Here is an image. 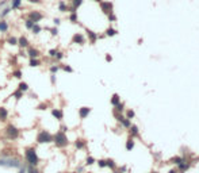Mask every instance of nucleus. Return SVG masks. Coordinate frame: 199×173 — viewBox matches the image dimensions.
<instances>
[{
  "label": "nucleus",
  "mask_w": 199,
  "mask_h": 173,
  "mask_svg": "<svg viewBox=\"0 0 199 173\" xmlns=\"http://www.w3.org/2000/svg\"><path fill=\"white\" fill-rule=\"evenodd\" d=\"M69 20L72 23H77V12H70Z\"/></svg>",
  "instance_id": "412c9836"
},
{
  "label": "nucleus",
  "mask_w": 199,
  "mask_h": 173,
  "mask_svg": "<svg viewBox=\"0 0 199 173\" xmlns=\"http://www.w3.org/2000/svg\"><path fill=\"white\" fill-rule=\"evenodd\" d=\"M56 54H57V50H54V49L49 50V55H50V57H56Z\"/></svg>",
  "instance_id": "79ce46f5"
},
{
  "label": "nucleus",
  "mask_w": 199,
  "mask_h": 173,
  "mask_svg": "<svg viewBox=\"0 0 199 173\" xmlns=\"http://www.w3.org/2000/svg\"><path fill=\"white\" fill-rule=\"evenodd\" d=\"M8 43L12 45V46H15V45H18V39H16L15 37H11V38H8Z\"/></svg>",
  "instance_id": "cd10ccee"
},
{
  "label": "nucleus",
  "mask_w": 199,
  "mask_h": 173,
  "mask_svg": "<svg viewBox=\"0 0 199 173\" xmlns=\"http://www.w3.org/2000/svg\"><path fill=\"white\" fill-rule=\"evenodd\" d=\"M57 71H58V66H50V72H51V73H57Z\"/></svg>",
  "instance_id": "a18cd8bd"
},
{
  "label": "nucleus",
  "mask_w": 199,
  "mask_h": 173,
  "mask_svg": "<svg viewBox=\"0 0 199 173\" xmlns=\"http://www.w3.org/2000/svg\"><path fill=\"white\" fill-rule=\"evenodd\" d=\"M130 129H132V131H130V133H132L133 137L138 135V127H137V126H130Z\"/></svg>",
  "instance_id": "bb28decb"
},
{
  "label": "nucleus",
  "mask_w": 199,
  "mask_h": 173,
  "mask_svg": "<svg viewBox=\"0 0 199 173\" xmlns=\"http://www.w3.org/2000/svg\"><path fill=\"white\" fill-rule=\"evenodd\" d=\"M74 146H76L77 149H83V147L86 146V143H84V142H83L81 139H77V141L74 142Z\"/></svg>",
  "instance_id": "b1692460"
},
{
  "label": "nucleus",
  "mask_w": 199,
  "mask_h": 173,
  "mask_svg": "<svg viewBox=\"0 0 199 173\" xmlns=\"http://www.w3.org/2000/svg\"><path fill=\"white\" fill-rule=\"evenodd\" d=\"M61 129H63V130H61V131H64V133H65L66 130H68V127H65V126H61Z\"/></svg>",
  "instance_id": "3c124183"
},
{
  "label": "nucleus",
  "mask_w": 199,
  "mask_h": 173,
  "mask_svg": "<svg viewBox=\"0 0 199 173\" xmlns=\"http://www.w3.org/2000/svg\"><path fill=\"white\" fill-rule=\"evenodd\" d=\"M20 3H22V0H12L11 1V10H16V8L20 7Z\"/></svg>",
  "instance_id": "dca6fc26"
},
{
  "label": "nucleus",
  "mask_w": 199,
  "mask_h": 173,
  "mask_svg": "<svg viewBox=\"0 0 199 173\" xmlns=\"http://www.w3.org/2000/svg\"><path fill=\"white\" fill-rule=\"evenodd\" d=\"M72 42H73V43H79V45H83V43L86 42V39H84L83 34H80V33H76V34L72 37Z\"/></svg>",
  "instance_id": "0eeeda50"
},
{
  "label": "nucleus",
  "mask_w": 199,
  "mask_h": 173,
  "mask_svg": "<svg viewBox=\"0 0 199 173\" xmlns=\"http://www.w3.org/2000/svg\"><path fill=\"white\" fill-rule=\"evenodd\" d=\"M133 147H134V141H133V138H129V139L126 141V149L132 150Z\"/></svg>",
  "instance_id": "6ab92c4d"
},
{
  "label": "nucleus",
  "mask_w": 199,
  "mask_h": 173,
  "mask_svg": "<svg viewBox=\"0 0 199 173\" xmlns=\"http://www.w3.org/2000/svg\"><path fill=\"white\" fill-rule=\"evenodd\" d=\"M27 53H29V55H30V58H37L39 55V51L37 50V49H34V47H29Z\"/></svg>",
  "instance_id": "9b49d317"
},
{
  "label": "nucleus",
  "mask_w": 199,
  "mask_h": 173,
  "mask_svg": "<svg viewBox=\"0 0 199 173\" xmlns=\"http://www.w3.org/2000/svg\"><path fill=\"white\" fill-rule=\"evenodd\" d=\"M90 112H91V108H90V107H81V108L79 110V115H80V118H81V119L87 118Z\"/></svg>",
  "instance_id": "6e6552de"
},
{
  "label": "nucleus",
  "mask_w": 199,
  "mask_h": 173,
  "mask_svg": "<svg viewBox=\"0 0 199 173\" xmlns=\"http://www.w3.org/2000/svg\"><path fill=\"white\" fill-rule=\"evenodd\" d=\"M7 30H8L7 22H4V20H0V31H1V33H6Z\"/></svg>",
  "instance_id": "f3484780"
},
{
  "label": "nucleus",
  "mask_w": 199,
  "mask_h": 173,
  "mask_svg": "<svg viewBox=\"0 0 199 173\" xmlns=\"http://www.w3.org/2000/svg\"><path fill=\"white\" fill-rule=\"evenodd\" d=\"M18 89L22 91V92H26V91H29L27 83H20V84H19V88H18Z\"/></svg>",
  "instance_id": "5701e85b"
},
{
  "label": "nucleus",
  "mask_w": 199,
  "mask_h": 173,
  "mask_svg": "<svg viewBox=\"0 0 199 173\" xmlns=\"http://www.w3.org/2000/svg\"><path fill=\"white\" fill-rule=\"evenodd\" d=\"M107 16H109V19L111 20V22H114V20H117V16L114 15V12H113V14H110V15H107Z\"/></svg>",
  "instance_id": "37998d69"
},
{
  "label": "nucleus",
  "mask_w": 199,
  "mask_h": 173,
  "mask_svg": "<svg viewBox=\"0 0 199 173\" xmlns=\"http://www.w3.org/2000/svg\"><path fill=\"white\" fill-rule=\"evenodd\" d=\"M10 11H11V8H4L3 12L0 14V18H4L6 15H8V14H10Z\"/></svg>",
  "instance_id": "473e14b6"
},
{
  "label": "nucleus",
  "mask_w": 199,
  "mask_h": 173,
  "mask_svg": "<svg viewBox=\"0 0 199 173\" xmlns=\"http://www.w3.org/2000/svg\"><path fill=\"white\" fill-rule=\"evenodd\" d=\"M98 165L100 166V168H106V166H107V162H106V160H99Z\"/></svg>",
  "instance_id": "f704fd0d"
},
{
  "label": "nucleus",
  "mask_w": 199,
  "mask_h": 173,
  "mask_svg": "<svg viewBox=\"0 0 199 173\" xmlns=\"http://www.w3.org/2000/svg\"><path fill=\"white\" fill-rule=\"evenodd\" d=\"M106 60H107V61H111V60H113V58H111V55H109V54H107V55H106Z\"/></svg>",
  "instance_id": "09e8293b"
},
{
  "label": "nucleus",
  "mask_w": 199,
  "mask_h": 173,
  "mask_svg": "<svg viewBox=\"0 0 199 173\" xmlns=\"http://www.w3.org/2000/svg\"><path fill=\"white\" fill-rule=\"evenodd\" d=\"M94 162H95V158L94 157H88V158H87V164H88V165H92Z\"/></svg>",
  "instance_id": "a19ab883"
},
{
  "label": "nucleus",
  "mask_w": 199,
  "mask_h": 173,
  "mask_svg": "<svg viewBox=\"0 0 199 173\" xmlns=\"http://www.w3.org/2000/svg\"><path fill=\"white\" fill-rule=\"evenodd\" d=\"M63 69H64V71H65V72H68V73H72V72H73V69H72V68H70V66H68V65H64V66H63Z\"/></svg>",
  "instance_id": "e433bc0d"
},
{
  "label": "nucleus",
  "mask_w": 199,
  "mask_h": 173,
  "mask_svg": "<svg viewBox=\"0 0 199 173\" xmlns=\"http://www.w3.org/2000/svg\"><path fill=\"white\" fill-rule=\"evenodd\" d=\"M37 142L38 143H50V142H53V135L46 130H42L37 135Z\"/></svg>",
  "instance_id": "7ed1b4c3"
},
{
  "label": "nucleus",
  "mask_w": 199,
  "mask_h": 173,
  "mask_svg": "<svg viewBox=\"0 0 199 173\" xmlns=\"http://www.w3.org/2000/svg\"><path fill=\"white\" fill-rule=\"evenodd\" d=\"M86 33H87V35H88V38H90V42L91 43H95L96 42V39H98V35L95 34L92 30H90V28H86Z\"/></svg>",
  "instance_id": "1a4fd4ad"
},
{
  "label": "nucleus",
  "mask_w": 199,
  "mask_h": 173,
  "mask_svg": "<svg viewBox=\"0 0 199 173\" xmlns=\"http://www.w3.org/2000/svg\"><path fill=\"white\" fill-rule=\"evenodd\" d=\"M53 22H54V24H56V26H58V24L61 23V22H60V19H58V18H54V20H53Z\"/></svg>",
  "instance_id": "de8ad7c7"
},
{
  "label": "nucleus",
  "mask_w": 199,
  "mask_h": 173,
  "mask_svg": "<svg viewBox=\"0 0 199 173\" xmlns=\"http://www.w3.org/2000/svg\"><path fill=\"white\" fill-rule=\"evenodd\" d=\"M58 10L61 12H65V11H68V6H66L65 4V1H64V0H61V1H60L58 3Z\"/></svg>",
  "instance_id": "4468645a"
},
{
  "label": "nucleus",
  "mask_w": 199,
  "mask_h": 173,
  "mask_svg": "<svg viewBox=\"0 0 199 173\" xmlns=\"http://www.w3.org/2000/svg\"><path fill=\"white\" fill-rule=\"evenodd\" d=\"M81 4H83V0H72V7L76 8V10H77Z\"/></svg>",
  "instance_id": "4be33fe9"
},
{
  "label": "nucleus",
  "mask_w": 199,
  "mask_h": 173,
  "mask_svg": "<svg viewBox=\"0 0 199 173\" xmlns=\"http://www.w3.org/2000/svg\"><path fill=\"white\" fill-rule=\"evenodd\" d=\"M152 173H157V172H152Z\"/></svg>",
  "instance_id": "6e6d98bb"
},
{
  "label": "nucleus",
  "mask_w": 199,
  "mask_h": 173,
  "mask_svg": "<svg viewBox=\"0 0 199 173\" xmlns=\"http://www.w3.org/2000/svg\"><path fill=\"white\" fill-rule=\"evenodd\" d=\"M38 110H46V104H43V103H42V104H39Z\"/></svg>",
  "instance_id": "49530a36"
},
{
  "label": "nucleus",
  "mask_w": 199,
  "mask_h": 173,
  "mask_svg": "<svg viewBox=\"0 0 199 173\" xmlns=\"http://www.w3.org/2000/svg\"><path fill=\"white\" fill-rule=\"evenodd\" d=\"M119 95H117V93H114L113 95V98H111V104L113 106H117V104H119Z\"/></svg>",
  "instance_id": "2eb2a0df"
},
{
  "label": "nucleus",
  "mask_w": 199,
  "mask_h": 173,
  "mask_svg": "<svg viewBox=\"0 0 199 173\" xmlns=\"http://www.w3.org/2000/svg\"><path fill=\"white\" fill-rule=\"evenodd\" d=\"M29 3H34V4H41L42 3V0H27Z\"/></svg>",
  "instance_id": "c03bdc74"
},
{
  "label": "nucleus",
  "mask_w": 199,
  "mask_h": 173,
  "mask_svg": "<svg viewBox=\"0 0 199 173\" xmlns=\"http://www.w3.org/2000/svg\"><path fill=\"white\" fill-rule=\"evenodd\" d=\"M29 19L33 20L34 23H38L39 20L43 19V15L39 11H31V12H29Z\"/></svg>",
  "instance_id": "423d86ee"
},
{
  "label": "nucleus",
  "mask_w": 199,
  "mask_h": 173,
  "mask_svg": "<svg viewBox=\"0 0 199 173\" xmlns=\"http://www.w3.org/2000/svg\"><path fill=\"white\" fill-rule=\"evenodd\" d=\"M94 1H98V3H100V1H102V0H94Z\"/></svg>",
  "instance_id": "5fc2aeb1"
},
{
  "label": "nucleus",
  "mask_w": 199,
  "mask_h": 173,
  "mask_svg": "<svg viewBox=\"0 0 199 173\" xmlns=\"http://www.w3.org/2000/svg\"><path fill=\"white\" fill-rule=\"evenodd\" d=\"M184 160L182 157H175V158H172V162H173V164H177V165H179V164H182V162H183Z\"/></svg>",
  "instance_id": "7c9ffc66"
},
{
  "label": "nucleus",
  "mask_w": 199,
  "mask_h": 173,
  "mask_svg": "<svg viewBox=\"0 0 199 173\" xmlns=\"http://www.w3.org/2000/svg\"><path fill=\"white\" fill-rule=\"evenodd\" d=\"M18 45H19L20 47H27L29 46V41L26 37H20L19 39H18Z\"/></svg>",
  "instance_id": "f8f14e48"
},
{
  "label": "nucleus",
  "mask_w": 199,
  "mask_h": 173,
  "mask_svg": "<svg viewBox=\"0 0 199 173\" xmlns=\"http://www.w3.org/2000/svg\"><path fill=\"white\" fill-rule=\"evenodd\" d=\"M100 8L102 11L104 12L106 15H110V14H113V10H114V6L111 1H100Z\"/></svg>",
  "instance_id": "20e7f679"
},
{
  "label": "nucleus",
  "mask_w": 199,
  "mask_h": 173,
  "mask_svg": "<svg viewBox=\"0 0 199 173\" xmlns=\"http://www.w3.org/2000/svg\"><path fill=\"white\" fill-rule=\"evenodd\" d=\"M53 142L56 143L57 147H65L68 145V138H66L64 131H58L56 135H53Z\"/></svg>",
  "instance_id": "f257e3e1"
},
{
  "label": "nucleus",
  "mask_w": 199,
  "mask_h": 173,
  "mask_svg": "<svg viewBox=\"0 0 199 173\" xmlns=\"http://www.w3.org/2000/svg\"><path fill=\"white\" fill-rule=\"evenodd\" d=\"M47 30H50L51 35H57V34H58V30H57V27H54V28H47Z\"/></svg>",
  "instance_id": "ea45409f"
},
{
  "label": "nucleus",
  "mask_w": 199,
  "mask_h": 173,
  "mask_svg": "<svg viewBox=\"0 0 199 173\" xmlns=\"http://www.w3.org/2000/svg\"><path fill=\"white\" fill-rule=\"evenodd\" d=\"M29 65H30V66H38V65H39V61L37 58H31V60H30V64H29Z\"/></svg>",
  "instance_id": "c85d7f7f"
},
{
  "label": "nucleus",
  "mask_w": 199,
  "mask_h": 173,
  "mask_svg": "<svg viewBox=\"0 0 199 173\" xmlns=\"http://www.w3.org/2000/svg\"><path fill=\"white\" fill-rule=\"evenodd\" d=\"M63 57H64V53H61V51H57V54H56V60H63Z\"/></svg>",
  "instance_id": "58836bf2"
},
{
  "label": "nucleus",
  "mask_w": 199,
  "mask_h": 173,
  "mask_svg": "<svg viewBox=\"0 0 199 173\" xmlns=\"http://www.w3.org/2000/svg\"><path fill=\"white\" fill-rule=\"evenodd\" d=\"M14 96H15L16 99H22L23 98V92H22V91H15V92H14Z\"/></svg>",
  "instance_id": "c756f323"
},
{
  "label": "nucleus",
  "mask_w": 199,
  "mask_h": 173,
  "mask_svg": "<svg viewBox=\"0 0 199 173\" xmlns=\"http://www.w3.org/2000/svg\"><path fill=\"white\" fill-rule=\"evenodd\" d=\"M14 76H15L16 79H20V77H22V72H20L19 69H18V71L14 72Z\"/></svg>",
  "instance_id": "4c0bfd02"
},
{
  "label": "nucleus",
  "mask_w": 199,
  "mask_h": 173,
  "mask_svg": "<svg viewBox=\"0 0 199 173\" xmlns=\"http://www.w3.org/2000/svg\"><path fill=\"white\" fill-rule=\"evenodd\" d=\"M41 30H42V27H41L38 23H34V26H33V28H31V31L34 33V34H39V33H41Z\"/></svg>",
  "instance_id": "aec40b11"
},
{
  "label": "nucleus",
  "mask_w": 199,
  "mask_h": 173,
  "mask_svg": "<svg viewBox=\"0 0 199 173\" xmlns=\"http://www.w3.org/2000/svg\"><path fill=\"white\" fill-rule=\"evenodd\" d=\"M24 26H26V28H29V30H31L33 26H34V22H33V20H30V19H27L26 22H24Z\"/></svg>",
  "instance_id": "a878e982"
},
{
  "label": "nucleus",
  "mask_w": 199,
  "mask_h": 173,
  "mask_svg": "<svg viewBox=\"0 0 199 173\" xmlns=\"http://www.w3.org/2000/svg\"><path fill=\"white\" fill-rule=\"evenodd\" d=\"M29 173H39V172L37 170V168H35V166L30 165V166H29Z\"/></svg>",
  "instance_id": "c9c22d12"
},
{
  "label": "nucleus",
  "mask_w": 199,
  "mask_h": 173,
  "mask_svg": "<svg viewBox=\"0 0 199 173\" xmlns=\"http://www.w3.org/2000/svg\"><path fill=\"white\" fill-rule=\"evenodd\" d=\"M7 3V1H6V0H1V1H0V7H1V6H4V4Z\"/></svg>",
  "instance_id": "8fccbe9b"
},
{
  "label": "nucleus",
  "mask_w": 199,
  "mask_h": 173,
  "mask_svg": "<svg viewBox=\"0 0 199 173\" xmlns=\"http://www.w3.org/2000/svg\"><path fill=\"white\" fill-rule=\"evenodd\" d=\"M51 115H53L56 119H58V120H61V119L64 118L63 110H58V108H54V110H51Z\"/></svg>",
  "instance_id": "9d476101"
},
{
  "label": "nucleus",
  "mask_w": 199,
  "mask_h": 173,
  "mask_svg": "<svg viewBox=\"0 0 199 173\" xmlns=\"http://www.w3.org/2000/svg\"><path fill=\"white\" fill-rule=\"evenodd\" d=\"M26 160H27V162L30 165H33V166L38 165L39 158H38V156H37V152H35L34 147H30V149L26 150Z\"/></svg>",
  "instance_id": "f03ea898"
},
{
  "label": "nucleus",
  "mask_w": 199,
  "mask_h": 173,
  "mask_svg": "<svg viewBox=\"0 0 199 173\" xmlns=\"http://www.w3.org/2000/svg\"><path fill=\"white\" fill-rule=\"evenodd\" d=\"M114 173H122V172H117V170H115V169H114Z\"/></svg>",
  "instance_id": "864d4df0"
},
{
  "label": "nucleus",
  "mask_w": 199,
  "mask_h": 173,
  "mask_svg": "<svg viewBox=\"0 0 199 173\" xmlns=\"http://www.w3.org/2000/svg\"><path fill=\"white\" fill-rule=\"evenodd\" d=\"M126 118H127V119H133V118H134V111L127 110V112H126Z\"/></svg>",
  "instance_id": "72a5a7b5"
},
{
  "label": "nucleus",
  "mask_w": 199,
  "mask_h": 173,
  "mask_svg": "<svg viewBox=\"0 0 199 173\" xmlns=\"http://www.w3.org/2000/svg\"><path fill=\"white\" fill-rule=\"evenodd\" d=\"M168 173H176V170H173V169H172V170H169V172H168Z\"/></svg>",
  "instance_id": "603ef678"
},
{
  "label": "nucleus",
  "mask_w": 199,
  "mask_h": 173,
  "mask_svg": "<svg viewBox=\"0 0 199 173\" xmlns=\"http://www.w3.org/2000/svg\"><path fill=\"white\" fill-rule=\"evenodd\" d=\"M7 162V166H15V168H19L20 166V164L18 161H11V160H10V161H6Z\"/></svg>",
  "instance_id": "393cba45"
},
{
  "label": "nucleus",
  "mask_w": 199,
  "mask_h": 173,
  "mask_svg": "<svg viewBox=\"0 0 199 173\" xmlns=\"http://www.w3.org/2000/svg\"><path fill=\"white\" fill-rule=\"evenodd\" d=\"M6 131H7V135L10 139H16V138L19 137V130L16 129L15 126H12V125H10V126L6 129Z\"/></svg>",
  "instance_id": "39448f33"
},
{
  "label": "nucleus",
  "mask_w": 199,
  "mask_h": 173,
  "mask_svg": "<svg viewBox=\"0 0 199 173\" xmlns=\"http://www.w3.org/2000/svg\"><path fill=\"white\" fill-rule=\"evenodd\" d=\"M8 118V111L4 107H0V120H6Z\"/></svg>",
  "instance_id": "ddd939ff"
},
{
  "label": "nucleus",
  "mask_w": 199,
  "mask_h": 173,
  "mask_svg": "<svg viewBox=\"0 0 199 173\" xmlns=\"http://www.w3.org/2000/svg\"><path fill=\"white\" fill-rule=\"evenodd\" d=\"M106 162H107V166H109V168L115 169V162H114L113 160H106Z\"/></svg>",
  "instance_id": "2f4dec72"
},
{
  "label": "nucleus",
  "mask_w": 199,
  "mask_h": 173,
  "mask_svg": "<svg viewBox=\"0 0 199 173\" xmlns=\"http://www.w3.org/2000/svg\"><path fill=\"white\" fill-rule=\"evenodd\" d=\"M117 30H115V28H113V27H110V28H107V30H106V35L107 37H114L115 35V34H117Z\"/></svg>",
  "instance_id": "a211bd4d"
}]
</instances>
